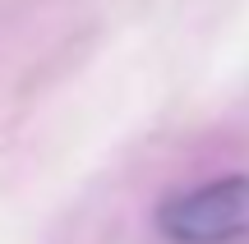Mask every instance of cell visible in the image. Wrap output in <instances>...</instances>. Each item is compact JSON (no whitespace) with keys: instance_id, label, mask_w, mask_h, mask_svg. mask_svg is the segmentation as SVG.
Here are the masks:
<instances>
[{"instance_id":"6da1fadb","label":"cell","mask_w":249,"mask_h":244,"mask_svg":"<svg viewBox=\"0 0 249 244\" xmlns=\"http://www.w3.org/2000/svg\"><path fill=\"white\" fill-rule=\"evenodd\" d=\"M157 230L176 244H231L249 235V175L198 184L157 208Z\"/></svg>"}]
</instances>
